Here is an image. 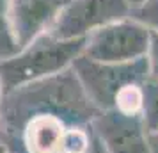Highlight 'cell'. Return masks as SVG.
<instances>
[{
	"label": "cell",
	"instance_id": "1",
	"mask_svg": "<svg viewBox=\"0 0 158 153\" xmlns=\"http://www.w3.org/2000/svg\"><path fill=\"white\" fill-rule=\"evenodd\" d=\"M100 110L87 98L71 68L23 84L0 96V135H20L36 116H53L66 126H89Z\"/></svg>",
	"mask_w": 158,
	"mask_h": 153
},
{
	"label": "cell",
	"instance_id": "2",
	"mask_svg": "<svg viewBox=\"0 0 158 153\" xmlns=\"http://www.w3.org/2000/svg\"><path fill=\"white\" fill-rule=\"evenodd\" d=\"M84 46L85 37L57 39L48 32L41 34L32 43L20 48L13 57L0 62L2 93L71 68L73 61L82 55Z\"/></svg>",
	"mask_w": 158,
	"mask_h": 153
},
{
	"label": "cell",
	"instance_id": "3",
	"mask_svg": "<svg viewBox=\"0 0 158 153\" xmlns=\"http://www.w3.org/2000/svg\"><path fill=\"white\" fill-rule=\"evenodd\" d=\"M71 70L80 80L87 98L98 110H110L115 95L126 86L144 84L149 79L148 59L131 62H98L80 55L73 61Z\"/></svg>",
	"mask_w": 158,
	"mask_h": 153
},
{
	"label": "cell",
	"instance_id": "4",
	"mask_svg": "<svg viewBox=\"0 0 158 153\" xmlns=\"http://www.w3.org/2000/svg\"><path fill=\"white\" fill-rule=\"evenodd\" d=\"M149 34V29L128 16L91 32L82 55L98 62H131L146 57Z\"/></svg>",
	"mask_w": 158,
	"mask_h": 153
},
{
	"label": "cell",
	"instance_id": "5",
	"mask_svg": "<svg viewBox=\"0 0 158 153\" xmlns=\"http://www.w3.org/2000/svg\"><path fill=\"white\" fill-rule=\"evenodd\" d=\"M126 0H68L48 34L57 39H80L108 23L130 16Z\"/></svg>",
	"mask_w": 158,
	"mask_h": 153
},
{
	"label": "cell",
	"instance_id": "6",
	"mask_svg": "<svg viewBox=\"0 0 158 153\" xmlns=\"http://www.w3.org/2000/svg\"><path fill=\"white\" fill-rule=\"evenodd\" d=\"M89 128L107 153H151V135L140 116H128L117 110H100Z\"/></svg>",
	"mask_w": 158,
	"mask_h": 153
},
{
	"label": "cell",
	"instance_id": "7",
	"mask_svg": "<svg viewBox=\"0 0 158 153\" xmlns=\"http://www.w3.org/2000/svg\"><path fill=\"white\" fill-rule=\"evenodd\" d=\"M68 0H7L11 30L18 48L46 34Z\"/></svg>",
	"mask_w": 158,
	"mask_h": 153
},
{
	"label": "cell",
	"instance_id": "8",
	"mask_svg": "<svg viewBox=\"0 0 158 153\" xmlns=\"http://www.w3.org/2000/svg\"><path fill=\"white\" fill-rule=\"evenodd\" d=\"M68 128L53 116H36L23 125L20 132L27 153H62V137Z\"/></svg>",
	"mask_w": 158,
	"mask_h": 153
},
{
	"label": "cell",
	"instance_id": "9",
	"mask_svg": "<svg viewBox=\"0 0 158 153\" xmlns=\"http://www.w3.org/2000/svg\"><path fill=\"white\" fill-rule=\"evenodd\" d=\"M140 117L149 135L158 134V80L148 79L142 84V110Z\"/></svg>",
	"mask_w": 158,
	"mask_h": 153
},
{
	"label": "cell",
	"instance_id": "10",
	"mask_svg": "<svg viewBox=\"0 0 158 153\" xmlns=\"http://www.w3.org/2000/svg\"><path fill=\"white\" fill-rule=\"evenodd\" d=\"M114 110L128 116H140L142 110V84H131L123 87L114 98Z\"/></svg>",
	"mask_w": 158,
	"mask_h": 153
},
{
	"label": "cell",
	"instance_id": "11",
	"mask_svg": "<svg viewBox=\"0 0 158 153\" xmlns=\"http://www.w3.org/2000/svg\"><path fill=\"white\" fill-rule=\"evenodd\" d=\"M91 139L93 134L89 126H68L62 137V153H85Z\"/></svg>",
	"mask_w": 158,
	"mask_h": 153
},
{
	"label": "cell",
	"instance_id": "12",
	"mask_svg": "<svg viewBox=\"0 0 158 153\" xmlns=\"http://www.w3.org/2000/svg\"><path fill=\"white\" fill-rule=\"evenodd\" d=\"M20 50L15 41L7 15V0H0V62L13 57Z\"/></svg>",
	"mask_w": 158,
	"mask_h": 153
},
{
	"label": "cell",
	"instance_id": "13",
	"mask_svg": "<svg viewBox=\"0 0 158 153\" xmlns=\"http://www.w3.org/2000/svg\"><path fill=\"white\" fill-rule=\"evenodd\" d=\"M130 18L142 23L146 29L158 32V0H146L137 9L130 11Z\"/></svg>",
	"mask_w": 158,
	"mask_h": 153
},
{
	"label": "cell",
	"instance_id": "14",
	"mask_svg": "<svg viewBox=\"0 0 158 153\" xmlns=\"http://www.w3.org/2000/svg\"><path fill=\"white\" fill-rule=\"evenodd\" d=\"M146 59H148V66H149V79L158 80V32L151 30Z\"/></svg>",
	"mask_w": 158,
	"mask_h": 153
},
{
	"label": "cell",
	"instance_id": "15",
	"mask_svg": "<svg viewBox=\"0 0 158 153\" xmlns=\"http://www.w3.org/2000/svg\"><path fill=\"white\" fill-rule=\"evenodd\" d=\"M0 142L6 148V153H27L20 135H0Z\"/></svg>",
	"mask_w": 158,
	"mask_h": 153
},
{
	"label": "cell",
	"instance_id": "16",
	"mask_svg": "<svg viewBox=\"0 0 158 153\" xmlns=\"http://www.w3.org/2000/svg\"><path fill=\"white\" fill-rule=\"evenodd\" d=\"M93 134V132H91ZM85 153H107V150L103 148V144H101L100 141H98V137L93 134V139H91V146H89V150H87Z\"/></svg>",
	"mask_w": 158,
	"mask_h": 153
},
{
	"label": "cell",
	"instance_id": "17",
	"mask_svg": "<svg viewBox=\"0 0 158 153\" xmlns=\"http://www.w3.org/2000/svg\"><path fill=\"white\" fill-rule=\"evenodd\" d=\"M126 2H128L130 9L133 11V9H137V7H139V6H140V4H144L146 0H126Z\"/></svg>",
	"mask_w": 158,
	"mask_h": 153
},
{
	"label": "cell",
	"instance_id": "18",
	"mask_svg": "<svg viewBox=\"0 0 158 153\" xmlns=\"http://www.w3.org/2000/svg\"><path fill=\"white\" fill-rule=\"evenodd\" d=\"M151 153H158V144L156 142H151Z\"/></svg>",
	"mask_w": 158,
	"mask_h": 153
},
{
	"label": "cell",
	"instance_id": "19",
	"mask_svg": "<svg viewBox=\"0 0 158 153\" xmlns=\"http://www.w3.org/2000/svg\"><path fill=\"white\" fill-rule=\"evenodd\" d=\"M151 142H156V144H158V134H155V135H151Z\"/></svg>",
	"mask_w": 158,
	"mask_h": 153
},
{
	"label": "cell",
	"instance_id": "20",
	"mask_svg": "<svg viewBox=\"0 0 158 153\" xmlns=\"http://www.w3.org/2000/svg\"><path fill=\"white\" fill-rule=\"evenodd\" d=\"M0 153H6V148H4V144L0 142Z\"/></svg>",
	"mask_w": 158,
	"mask_h": 153
},
{
	"label": "cell",
	"instance_id": "21",
	"mask_svg": "<svg viewBox=\"0 0 158 153\" xmlns=\"http://www.w3.org/2000/svg\"><path fill=\"white\" fill-rule=\"evenodd\" d=\"M0 96H2V84H0Z\"/></svg>",
	"mask_w": 158,
	"mask_h": 153
}]
</instances>
